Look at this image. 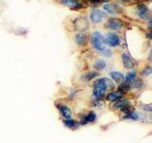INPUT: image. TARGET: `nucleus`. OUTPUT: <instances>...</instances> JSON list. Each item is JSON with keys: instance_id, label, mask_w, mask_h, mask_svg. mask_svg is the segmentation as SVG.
Segmentation results:
<instances>
[{"instance_id": "nucleus-23", "label": "nucleus", "mask_w": 152, "mask_h": 143, "mask_svg": "<svg viewBox=\"0 0 152 143\" xmlns=\"http://www.w3.org/2000/svg\"><path fill=\"white\" fill-rule=\"evenodd\" d=\"M151 74H152V67H150V66H146L142 72V75H145V76L149 75Z\"/></svg>"}, {"instance_id": "nucleus-26", "label": "nucleus", "mask_w": 152, "mask_h": 143, "mask_svg": "<svg viewBox=\"0 0 152 143\" xmlns=\"http://www.w3.org/2000/svg\"><path fill=\"white\" fill-rule=\"evenodd\" d=\"M100 54H102L104 56H107V57H109L112 55V52L109 50V49H104L102 52H100Z\"/></svg>"}, {"instance_id": "nucleus-9", "label": "nucleus", "mask_w": 152, "mask_h": 143, "mask_svg": "<svg viewBox=\"0 0 152 143\" xmlns=\"http://www.w3.org/2000/svg\"><path fill=\"white\" fill-rule=\"evenodd\" d=\"M113 107L115 109H120L123 113H128L130 111V107H131V102H129L128 100H125V99H120L118 101L114 102Z\"/></svg>"}, {"instance_id": "nucleus-24", "label": "nucleus", "mask_w": 152, "mask_h": 143, "mask_svg": "<svg viewBox=\"0 0 152 143\" xmlns=\"http://www.w3.org/2000/svg\"><path fill=\"white\" fill-rule=\"evenodd\" d=\"M132 84V87H134V88H140L141 86L142 85V80L141 79H135L133 82L131 83Z\"/></svg>"}, {"instance_id": "nucleus-3", "label": "nucleus", "mask_w": 152, "mask_h": 143, "mask_svg": "<svg viewBox=\"0 0 152 143\" xmlns=\"http://www.w3.org/2000/svg\"><path fill=\"white\" fill-rule=\"evenodd\" d=\"M55 107L58 110L60 116L63 118H70L72 117V111L71 109L63 102H55Z\"/></svg>"}, {"instance_id": "nucleus-10", "label": "nucleus", "mask_w": 152, "mask_h": 143, "mask_svg": "<svg viewBox=\"0 0 152 143\" xmlns=\"http://www.w3.org/2000/svg\"><path fill=\"white\" fill-rule=\"evenodd\" d=\"M63 122L64 126L66 128L69 129V130H77V129L80 127V124H79V121L76 120V119L70 117V118H63Z\"/></svg>"}, {"instance_id": "nucleus-13", "label": "nucleus", "mask_w": 152, "mask_h": 143, "mask_svg": "<svg viewBox=\"0 0 152 143\" xmlns=\"http://www.w3.org/2000/svg\"><path fill=\"white\" fill-rule=\"evenodd\" d=\"M123 98V94L115 91V92H110L106 95V99L108 102H116L118 100Z\"/></svg>"}, {"instance_id": "nucleus-7", "label": "nucleus", "mask_w": 152, "mask_h": 143, "mask_svg": "<svg viewBox=\"0 0 152 143\" xmlns=\"http://www.w3.org/2000/svg\"><path fill=\"white\" fill-rule=\"evenodd\" d=\"M107 16V13H104L103 11L101 10H98V9H95L93 11L90 13V15H89V18H90V21L94 24H99L101 23L104 18Z\"/></svg>"}, {"instance_id": "nucleus-17", "label": "nucleus", "mask_w": 152, "mask_h": 143, "mask_svg": "<svg viewBox=\"0 0 152 143\" xmlns=\"http://www.w3.org/2000/svg\"><path fill=\"white\" fill-rule=\"evenodd\" d=\"M109 75H110L111 79L117 83H121V82H123V80L125 79V76H124V74L122 73H120V72L112 71L109 73Z\"/></svg>"}, {"instance_id": "nucleus-27", "label": "nucleus", "mask_w": 152, "mask_h": 143, "mask_svg": "<svg viewBox=\"0 0 152 143\" xmlns=\"http://www.w3.org/2000/svg\"><path fill=\"white\" fill-rule=\"evenodd\" d=\"M142 109L146 112H152V106H147V105H145V106H142Z\"/></svg>"}, {"instance_id": "nucleus-2", "label": "nucleus", "mask_w": 152, "mask_h": 143, "mask_svg": "<svg viewBox=\"0 0 152 143\" xmlns=\"http://www.w3.org/2000/svg\"><path fill=\"white\" fill-rule=\"evenodd\" d=\"M90 42L91 45L95 50L99 52H102L106 48H104V37L102 33L100 32H93L90 35Z\"/></svg>"}, {"instance_id": "nucleus-32", "label": "nucleus", "mask_w": 152, "mask_h": 143, "mask_svg": "<svg viewBox=\"0 0 152 143\" xmlns=\"http://www.w3.org/2000/svg\"><path fill=\"white\" fill-rule=\"evenodd\" d=\"M134 1H137V0H134Z\"/></svg>"}, {"instance_id": "nucleus-8", "label": "nucleus", "mask_w": 152, "mask_h": 143, "mask_svg": "<svg viewBox=\"0 0 152 143\" xmlns=\"http://www.w3.org/2000/svg\"><path fill=\"white\" fill-rule=\"evenodd\" d=\"M124 24L122 22V20L118 18H109L107 21V23L104 24V27L108 30H113V31H118L121 30L123 28Z\"/></svg>"}, {"instance_id": "nucleus-5", "label": "nucleus", "mask_w": 152, "mask_h": 143, "mask_svg": "<svg viewBox=\"0 0 152 143\" xmlns=\"http://www.w3.org/2000/svg\"><path fill=\"white\" fill-rule=\"evenodd\" d=\"M96 119H97L96 113L93 111H89L87 114H83L78 121L81 126V125H87V124H89V123H93L96 121Z\"/></svg>"}, {"instance_id": "nucleus-18", "label": "nucleus", "mask_w": 152, "mask_h": 143, "mask_svg": "<svg viewBox=\"0 0 152 143\" xmlns=\"http://www.w3.org/2000/svg\"><path fill=\"white\" fill-rule=\"evenodd\" d=\"M74 24H75V28L76 30H86V27L83 26V24H88L87 20H86L85 18H82V17H79L77 19H75L74 20Z\"/></svg>"}, {"instance_id": "nucleus-20", "label": "nucleus", "mask_w": 152, "mask_h": 143, "mask_svg": "<svg viewBox=\"0 0 152 143\" xmlns=\"http://www.w3.org/2000/svg\"><path fill=\"white\" fill-rule=\"evenodd\" d=\"M130 90V85L127 84L126 82H121L118 86V92H120L124 94V93L128 92Z\"/></svg>"}, {"instance_id": "nucleus-19", "label": "nucleus", "mask_w": 152, "mask_h": 143, "mask_svg": "<svg viewBox=\"0 0 152 143\" xmlns=\"http://www.w3.org/2000/svg\"><path fill=\"white\" fill-rule=\"evenodd\" d=\"M94 69L97 71H102L107 67V62L104 59H97L96 61L94 62Z\"/></svg>"}, {"instance_id": "nucleus-16", "label": "nucleus", "mask_w": 152, "mask_h": 143, "mask_svg": "<svg viewBox=\"0 0 152 143\" xmlns=\"http://www.w3.org/2000/svg\"><path fill=\"white\" fill-rule=\"evenodd\" d=\"M98 76V73L97 72H94V71H90V72H87V73H85L82 74L81 76V79L85 82H89V81L93 80L94 78H96Z\"/></svg>"}, {"instance_id": "nucleus-4", "label": "nucleus", "mask_w": 152, "mask_h": 143, "mask_svg": "<svg viewBox=\"0 0 152 143\" xmlns=\"http://www.w3.org/2000/svg\"><path fill=\"white\" fill-rule=\"evenodd\" d=\"M104 43L109 47L114 48V47H118L119 45H120L121 40H120L119 35H116V33L109 32L107 35V36L104 38Z\"/></svg>"}, {"instance_id": "nucleus-30", "label": "nucleus", "mask_w": 152, "mask_h": 143, "mask_svg": "<svg viewBox=\"0 0 152 143\" xmlns=\"http://www.w3.org/2000/svg\"><path fill=\"white\" fill-rule=\"evenodd\" d=\"M148 58H149V60L152 62V48H151V50H150V52H149V57H148Z\"/></svg>"}, {"instance_id": "nucleus-15", "label": "nucleus", "mask_w": 152, "mask_h": 143, "mask_svg": "<svg viewBox=\"0 0 152 143\" xmlns=\"http://www.w3.org/2000/svg\"><path fill=\"white\" fill-rule=\"evenodd\" d=\"M122 61H123V64L125 66L126 69H132L134 68L135 63L134 61L131 59V57L126 55V54H123L122 55Z\"/></svg>"}, {"instance_id": "nucleus-11", "label": "nucleus", "mask_w": 152, "mask_h": 143, "mask_svg": "<svg viewBox=\"0 0 152 143\" xmlns=\"http://www.w3.org/2000/svg\"><path fill=\"white\" fill-rule=\"evenodd\" d=\"M74 40H75V43L78 46L83 47V46H86L88 44V35H87V33H85V32H78V33H76V35H75Z\"/></svg>"}, {"instance_id": "nucleus-1", "label": "nucleus", "mask_w": 152, "mask_h": 143, "mask_svg": "<svg viewBox=\"0 0 152 143\" xmlns=\"http://www.w3.org/2000/svg\"><path fill=\"white\" fill-rule=\"evenodd\" d=\"M112 82L107 77L99 78L93 83V90H92V97L94 100L101 101L102 99L106 97V93L107 89L112 88Z\"/></svg>"}, {"instance_id": "nucleus-12", "label": "nucleus", "mask_w": 152, "mask_h": 143, "mask_svg": "<svg viewBox=\"0 0 152 143\" xmlns=\"http://www.w3.org/2000/svg\"><path fill=\"white\" fill-rule=\"evenodd\" d=\"M137 13L139 16L142 20H145L148 17V8L145 4H139L137 6Z\"/></svg>"}, {"instance_id": "nucleus-25", "label": "nucleus", "mask_w": 152, "mask_h": 143, "mask_svg": "<svg viewBox=\"0 0 152 143\" xmlns=\"http://www.w3.org/2000/svg\"><path fill=\"white\" fill-rule=\"evenodd\" d=\"M84 1L90 3L92 5H98V4H101L103 2H106V0H84Z\"/></svg>"}, {"instance_id": "nucleus-31", "label": "nucleus", "mask_w": 152, "mask_h": 143, "mask_svg": "<svg viewBox=\"0 0 152 143\" xmlns=\"http://www.w3.org/2000/svg\"><path fill=\"white\" fill-rule=\"evenodd\" d=\"M147 1H151V0H147Z\"/></svg>"}, {"instance_id": "nucleus-29", "label": "nucleus", "mask_w": 152, "mask_h": 143, "mask_svg": "<svg viewBox=\"0 0 152 143\" xmlns=\"http://www.w3.org/2000/svg\"><path fill=\"white\" fill-rule=\"evenodd\" d=\"M147 37H148L149 38V39H151L152 40V31H150L149 32H147Z\"/></svg>"}, {"instance_id": "nucleus-14", "label": "nucleus", "mask_w": 152, "mask_h": 143, "mask_svg": "<svg viewBox=\"0 0 152 143\" xmlns=\"http://www.w3.org/2000/svg\"><path fill=\"white\" fill-rule=\"evenodd\" d=\"M103 8L107 13H110V14H117L120 13V7L117 6L116 4H110V3L104 4Z\"/></svg>"}, {"instance_id": "nucleus-28", "label": "nucleus", "mask_w": 152, "mask_h": 143, "mask_svg": "<svg viewBox=\"0 0 152 143\" xmlns=\"http://www.w3.org/2000/svg\"><path fill=\"white\" fill-rule=\"evenodd\" d=\"M147 27L148 29H150V31H152V17H150L148 19V23H147Z\"/></svg>"}, {"instance_id": "nucleus-22", "label": "nucleus", "mask_w": 152, "mask_h": 143, "mask_svg": "<svg viewBox=\"0 0 152 143\" xmlns=\"http://www.w3.org/2000/svg\"><path fill=\"white\" fill-rule=\"evenodd\" d=\"M138 118H139V116H138V114L135 113L134 111H129L126 114L125 116H124V119H132V120H137Z\"/></svg>"}, {"instance_id": "nucleus-21", "label": "nucleus", "mask_w": 152, "mask_h": 143, "mask_svg": "<svg viewBox=\"0 0 152 143\" xmlns=\"http://www.w3.org/2000/svg\"><path fill=\"white\" fill-rule=\"evenodd\" d=\"M125 79H126V82L130 85L133 81L136 79V73L135 72H130V73H128L125 77Z\"/></svg>"}, {"instance_id": "nucleus-6", "label": "nucleus", "mask_w": 152, "mask_h": 143, "mask_svg": "<svg viewBox=\"0 0 152 143\" xmlns=\"http://www.w3.org/2000/svg\"><path fill=\"white\" fill-rule=\"evenodd\" d=\"M60 4L69 8L70 10H73V11H77V10L84 8L83 2H81L80 0H60Z\"/></svg>"}]
</instances>
